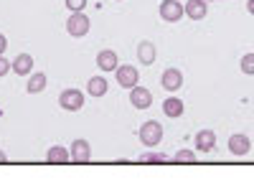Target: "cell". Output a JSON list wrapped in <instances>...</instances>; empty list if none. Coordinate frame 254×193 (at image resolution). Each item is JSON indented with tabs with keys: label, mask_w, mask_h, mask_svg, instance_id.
<instances>
[{
	"label": "cell",
	"mask_w": 254,
	"mask_h": 193,
	"mask_svg": "<svg viewBox=\"0 0 254 193\" xmlns=\"http://www.w3.org/2000/svg\"><path fill=\"white\" fill-rule=\"evenodd\" d=\"M64 3H66L69 13H79V10L87 8V0H64Z\"/></svg>",
	"instance_id": "obj_22"
},
{
	"label": "cell",
	"mask_w": 254,
	"mask_h": 193,
	"mask_svg": "<svg viewBox=\"0 0 254 193\" xmlns=\"http://www.w3.org/2000/svg\"><path fill=\"white\" fill-rule=\"evenodd\" d=\"M183 110H186V107H183V102H181L178 97H168V99L163 102V112H165L168 117H171V120L181 117V115H183Z\"/></svg>",
	"instance_id": "obj_18"
},
{
	"label": "cell",
	"mask_w": 254,
	"mask_h": 193,
	"mask_svg": "<svg viewBox=\"0 0 254 193\" xmlns=\"http://www.w3.org/2000/svg\"><path fill=\"white\" fill-rule=\"evenodd\" d=\"M10 69H13V61H8L5 56H0V76H5Z\"/></svg>",
	"instance_id": "obj_23"
},
{
	"label": "cell",
	"mask_w": 254,
	"mask_h": 193,
	"mask_svg": "<svg viewBox=\"0 0 254 193\" xmlns=\"http://www.w3.org/2000/svg\"><path fill=\"white\" fill-rule=\"evenodd\" d=\"M173 163H196L193 150H178V153L173 155Z\"/></svg>",
	"instance_id": "obj_20"
},
{
	"label": "cell",
	"mask_w": 254,
	"mask_h": 193,
	"mask_svg": "<svg viewBox=\"0 0 254 193\" xmlns=\"http://www.w3.org/2000/svg\"><path fill=\"white\" fill-rule=\"evenodd\" d=\"M160 84H163V89L165 92H178L181 87H183V74L178 71V69H165L163 71V76H160Z\"/></svg>",
	"instance_id": "obj_10"
},
{
	"label": "cell",
	"mask_w": 254,
	"mask_h": 193,
	"mask_svg": "<svg viewBox=\"0 0 254 193\" xmlns=\"http://www.w3.org/2000/svg\"><path fill=\"white\" fill-rule=\"evenodd\" d=\"M247 10L254 15V0H247Z\"/></svg>",
	"instance_id": "obj_25"
},
{
	"label": "cell",
	"mask_w": 254,
	"mask_h": 193,
	"mask_svg": "<svg viewBox=\"0 0 254 193\" xmlns=\"http://www.w3.org/2000/svg\"><path fill=\"white\" fill-rule=\"evenodd\" d=\"M158 10H160V18L165 20V23H178V20L186 15V5H181L178 0H163Z\"/></svg>",
	"instance_id": "obj_5"
},
{
	"label": "cell",
	"mask_w": 254,
	"mask_h": 193,
	"mask_svg": "<svg viewBox=\"0 0 254 193\" xmlns=\"http://www.w3.org/2000/svg\"><path fill=\"white\" fill-rule=\"evenodd\" d=\"M140 163H171V158H165L160 153H147V155H140Z\"/></svg>",
	"instance_id": "obj_21"
},
{
	"label": "cell",
	"mask_w": 254,
	"mask_h": 193,
	"mask_svg": "<svg viewBox=\"0 0 254 193\" xmlns=\"http://www.w3.org/2000/svg\"><path fill=\"white\" fill-rule=\"evenodd\" d=\"M46 160L49 163H56V165H64V163H71V153L64 145H54V147H49Z\"/></svg>",
	"instance_id": "obj_16"
},
{
	"label": "cell",
	"mask_w": 254,
	"mask_h": 193,
	"mask_svg": "<svg viewBox=\"0 0 254 193\" xmlns=\"http://www.w3.org/2000/svg\"><path fill=\"white\" fill-rule=\"evenodd\" d=\"M137 135H140V142H142L145 147H155V145L163 140V125L155 122V120H150V122H145V125L140 127Z\"/></svg>",
	"instance_id": "obj_2"
},
{
	"label": "cell",
	"mask_w": 254,
	"mask_h": 193,
	"mask_svg": "<svg viewBox=\"0 0 254 193\" xmlns=\"http://www.w3.org/2000/svg\"><path fill=\"white\" fill-rule=\"evenodd\" d=\"M137 59H140V64H145V66H153L155 59H158L153 41H140L137 44Z\"/></svg>",
	"instance_id": "obj_12"
},
{
	"label": "cell",
	"mask_w": 254,
	"mask_h": 193,
	"mask_svg": "<svg viewBox=\"0 0 254 193\" xmlns=\"http://www.w3.org/2000/svg\"><path fill=\"white\" fill-rule=\"evenodd\" d=\"M89 28H92V20H89V15L84 13V10L71 13V15H69V20H66V33H69L71 38H81V36H87V33H89Z\"/></svg>",
	"instance_id": "obj_1"
},
{
	"label": "cell",
	"mask_w": 254,
	"mask_h": 193,
	"mask_svg": "<svg viewBox=\"0 0 254 193\" xmlns=\"http://www.w3.org/2000/svg\"><path fill=\"white\" fill-rule=\"evenodd\" d=\"M13 74L18 76H31L33 74V56L31 54H18L13 59Z\"/></svg>",
	"instance_id": "obj_11"
},
{
	"label": "cell",
	"mask_w": 254,
	"mask_h": 193,
	"mask_svg": "<svg viewBox=\"0 0 254 193\" xmlns=\"http://www.w3.org/2000/svg\"><path fill=\"white\" fill-rule=\"evenodd\" d=\"M115 76H117V84L122 89H132V87H137V81H140V71L132 66V64H120Z\"/></svg>",
	"instance_id": "obj_3"
},
{
	"label": "cell",
	"mask_w": 254,
	"mask_h": 193,
	"mask_svg": "<svg viewBox=\"0 0 254 193\" xmlns=\"http://www.w3.org/2000/svg\"><path fill=\"white\" fill-rule=\"evenodd\" d=\"M97 66H99V71L112 74V71H117V66H120V59H117V54H115L112 49H104V51L97 54Z\"/></svg>",
	"instance_id": "obj_9"
},
{
	"label": "cell",
	"mask_w": 254,
	"mask_h": 193,
	"mask_svg": "<svg viewBox=\"0 0 254 193\" xmlns=\"http://www.w3.org/2000/svg\"><path fill=\"white\" fill-rule=\"evenodd\" d=\"M214 147H216V132L214 130L196 132V150H201V153H211Z\"/></svg>",
	"instance_id": "obj_13"
},
{
	"label": "cell",
	"mask_w": 254,
	"mask_h": 193,
	"mask_svg": "<svg viewBox=\"0 0 254 193\" xmlns=\"http://www.w3.org/2000/svg\"><path fill=\"white\" fill-rule=\"evenodd\" d=\"M5 49H8V38H5L3 33H0V56L5 54Z\"/></svg>",
	"instance_id": "obj_24"
},
{
	"label": "cell",
	"mask_w": 254,
	"mask_h": 193,
	"mask_svg": "<svg viewBox=\"0 0 254 193\" xmlns=\"http://www.w3.org/2000/svg\"><path fill=\"white\" fill-rule=\"evenodd\" d=\"M249 150H252V140H249V135L237 132V135H231V137H229V153H231V155L244 158V155H249Z\"/></svg>",
	"instance_id": "obj_6"
},
{
	"label": "cell",
	"mask_w": 254,
	"mask_h": 193,
	"mask_svg": "<svg viewBox=\"0 0 254 193\" xmlns=\"http://www.w3.org/2000/svg\"><path fill=\"white\" fill-rule=\"evenodd\" d=\"M206 13H208L206 0H188V3H186V15L190 20H203Z\"/></svg>",
	"instance_id": "obj_14"
},
{
	"label": "cell",
	"mask_w": 254,
	"mask_h": 193,
	"mask_svg": "<svg viewBox=\"0 0 254 193\" xmlns=\"http://www.w3.org/2000/svg\"><path fill=\"white\" fill-rule=\"evenodd\" d=\"M0 163H8V155L3 153V150H0Z\"/></svg>",
	"instance_id": "obj_26"
},
{
	"label": "cell",
	"mask_w": 254,
	"mask_h": 193,
	"mask_svg": "<svg viewBox=\"0 0 254 193\" xmlns=\"http://www.w3.org/2000/svg\"><path fill=\"white\" fill-rule=\"evenodd\" d=\"M239 66H242V71H244L247 76H254V54H244Z\"/></svg>",
	"instance_id": "obj_19"
},
{
	"label": "cell",
	"mask_w": 254,
	"mask_h": 193,
	"mask_svg": "<svg viewBox=\"0 0 254 193\" xmlns=\"http://www.w3.org/2000/svg\"><path fill=\"white\" fill-rule=\"evenodd\" d=\"M59 104H61V110H66V112H79L84 107V92H79V89H64L59 94Z\"/></svg>",
	"instance_id": "obj_4"
},
{
	"label": "cell",
	"mask_w": 254,
	"mask_h": 193,
	"mask_svg": "<svg viewBox=\"0 0 254 193\" xmlns=\"http://www.w3.org/2000/svg\"><path fill=\"white\" fill-rule=\"evenodd\" d=\"M130 104L135 107V110H147V107L153 104V92L137 84V87L130 89Z\"/></svg>",
	"instance_id": "obj_7"
},
{
	"label": "cell",
	"mask_w": 254,
	"mask_h": 193,
	"mask_svg": "<svg viewBox=\"0 0 254 193\" xmlns=\"http://www.w3.org/2000/svg\"><path fill=\"white\" fill-rule=\"evenodd\" d=\"M71 163H89L92 160V145L87 142V140H74L71 142Z\"/></svg>",
	"instance_id": "obj_8"
},
{
	"label": "cell",
	"mask_w": 254,
	"mask_h": 193,
	"mask_svg": "<svg viewBox=\"0 0 254 193\" xmlns=\"http://www.w3.org/2000/svg\"><path fill=\"white\" fill-rule=\"evenodd\" d=\"M107 89H110V84H107V79H104V76H92L87 81V92L92 97H104V94H107Z\"/></svg>",
	"instance_id": "obj_17"
},
{
	"label": "cell",
	"mask_w": 254,
	"mask_h": 193,
	"mask_svg": "<svg viewBox=\"0 0 254 193\" xmlns=\"http://www.w3.org/2000/svg\"><path fill=\"white\" fill-rule=\"evenodd\" d=\"M46 84H49V76H46L44 71H36V74H31V76H28L26 92H28V94H41V92L46 89Z\"/></svg>",
	"instance_id": "obj_15"
}]
</instances>
